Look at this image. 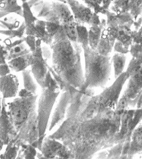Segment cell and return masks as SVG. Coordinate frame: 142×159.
<instances>
[{
    "mask_svg": "<svg viewBox=\"0 0 142 159\" xmlns=\"http://www.w3.org/2000/svg\"><path fill=\"white\" fill-rule=\"evenodd\" d=\"M81 46L78 42L70 40L61 25L50 45L53 69L64 82L75 88L82 86L84 82L80 59Z\"/></svg>",
    "mask_w": 142,
    "mask_h": 159,
    "instance_id": "6da1fadb",
    "label": "cell"
},
{
    "mask_svg": "<svg viewBox=\"0 0 142 159\" xmlns=\"http://www.w3.org/2000/svg\"><path fill=\"white\" fill-rule=\"evenodd\" d=\"M42 93L38 102L37 119L39 132V140L43 139L49 123V118L53 105L59 93V89L45 87L42 89ZM42 142V141H41Z\"/></svg>",
    "mask_w": 142,
    "mask_h": 159,
    "instance_id": "7a4b0ae2",
    "label": "cell"
},
{
    "mask_svg": "<svg viewBox=\"0 0 142 159\" xmlns=\"http://www.w3.org/2000/svg\"><path fill=\"white\" fill-rule=\"evenodd\" d=\"M35 95L27 98L20 97L7 104V111L15 127L19 128L27 120L31 111L35 108Z\"/></svg>",
    "mask_w": 142,
    "mask_h": 159,
    "instance_id": "3957f363",
    "label": "cell"
},
{
    "mask_svg": "<svg viewBox=\"0 0 142 159\" xmlns=\"http://www.w3.org/2000/svg\"><path fill=\"white\" fill-rule=\"evenodd\" d=\"M18 138L27 144L38 145L39 132L35 108L31 111L27 120L20 127Z\"/></svg>",
    "mask_w": 142,
    "mask_h": 159,
    "instance_id": "277c9868",
    "label": "cell"
},
{
    "mask_svg": "<svg viewBox=\"0 0 142 159\" xmlns=\"http://www.w3.org/2000/svg\"><path fill=\"white\" fill-rule=\"evenodd\" d=\"M32 54L33 57L30 63L31 72L36 81L42 89L45 87V80L49 71V66L47 64V61L42 57L41 44L37 46Z\"/></svg>",
    "mask_w": 142,
    "mask_h": 159,
    "instance_id": "5b68a950",
    "label": "cell"
},
{
    "mask_svg": "<svg viewBox=\"0 0 142 159\" xmlns=\"http://www.w3.org/2000/svg\"><path fill=\"white\" fill-rule=\"evenodd\" d=\"M76 24H91L94 13L91 9L78 0H66Z\"/></svg>",
    "mask_w": 142,
    "mask_h": 159,
    "instance_id": "8992f818",
    "label": "cell"
},
{
    "mask_svg": "<svg viewBox=\"0 0 142 159\" xmlns=\"http://www.w3.org/2000/svg\"><path fill=\"white\" fill-rule=\"evenodd\" d=\"M31 10L39 20L61 25L53 9L51 0H39L31 7Z\"/></svg>",
    "mask_w": 142,
    "mask_h": 159,
    "instance_id": "52a82bcc",
    "label": "cell"
},
{
    "mask_svg": "<svg viewBox=\"0 0 142 159\" xmlns=\"http://www.w3.org/2000/svg\"><path fill=\"white\" fill-rule=\"evenodd\" d=\"M25 43V37L16 39L15 40L7 38L5 41L4 48L7 52V60L10 61L20 56H24L31 52L28 45Z\"/></svg>",
    "mask_w": 142,
    "mask_h": 159,
    "instance_id": "ba28073f",
    "label": "cell"
},
{
    "mask_svg": "<svg viewBox=\"0 0 142 159\" xmlns=\"http://www.w3.org/2000/svg\"><path fill=\"white\" fill-rule=\"evenodd\" d=\"M14 127L3 102L2 112L0 115V140L3 142L4 144L9 143L11 137L15 133Z\"/></svg>",
    "mask_w": 142,
    "mask_h": 159,
    "instance_id": "9c48e42d",
    "label": "cell"
},
{
    "mask_svg": "<svg viewBox=\"0 0 142 159\" xmlns=\"http://www.w3.org/2000/svg\"><path fill=\"white\" fill-rule=\"evenodd\" d=\"M19 82L16 76L8 74L0 77V92L4 98L15 97L17 94Z\"/></svg>",
    "mask_w": 142,
    "mask_h": 159,
    "instance_id": "30bf717a",
    "label": "cell"
},
{
    "mask_svg": "<svg viewBox=\"0 0 142 159\" xmlns=\"http://www.w3.org/2000/svg\"><path fill=\"white\" fill-rule=\"evenodd\" d=\"M53 9L62 26L74 22L73 13L67 3L56 0H51Z\"/></svg>",
    "mask_w": 142,
    "mask_h": 159,
    "instance_id": "8fae6325",
    "label": "cell"
},
{
    "mask_svg": "<svg viewBox=\"0 0 142 159\" xmlns=\"http://www.w3.org/2000/svg\"><path fill=\"white\" fill-rule=\"evenodd\" d=\"M70 99V95L68 92L63 93L57 104L55 111L53 114L49 126V131H51L64 118L66 108Z\"/></svg>",
    "mask_w": 142,
    "mask_h": 159,
    "instance_id": "7c38bea8",
    "label": "cell"
},
{
    "mask_svg": "<svg viewBox=\"0 0 142 159\" xmlns=\"http://www.w3.org/2000/svg\"><path fill=\"white\" fill-rule=\"evenodd\" d=\"M63 147L61 143L56 142L54 139L46 138L42 142L40 150L45 158H53L58 155Z\"/></svg>",
    "mask_w": 142,
    "mask_h": 159,
    "instance_id": "4fadbf2b",
    "label": "cell"
},
{
    "mask_svg": "<svg viewBox=\"0 0 142 159\" xmlns=\"http://www.w3.org/2000/svg\"><path fill=\"white\" fill-rule=\"evenodd\" d=\"M16 14L24 17L22 5L18 3V0H4L0 4V19L10 14Z\"/></svg>",
    "mask_w": 142,
    "mask_h": 159,
    "instance_id": "5bb4252c",
    "label": "cell"
},
{
    "mask_svg": "<svg viewBox=\"0 0 142 159\" xmlns=\"http://www.w3.org/2000/svg\"><path fill=\"white\" fill-rule=\"evenodd\" d=\"M33 54L30 52L24 56H20L9 61L7 65L11 69L16 72L22 71L30 65Z\"/></svg>",
    "mask_w": 142,
    "mask_h": 159,
    "instance_id": "9a60e30c",
    "label": "cell"
},
{
    "mask_svg": "<svg viewBox=\"0 0 142 159\" xmlns=\"http://www.w3.org/2000/svg\"><path fill=\"white\" fill-rule=\"evenodd\" d=\"M31 70H24L22 71V75L24 80V86L25 89L28 90L33 94H35L37 90L38 86L37 84L35 82L33 78V74L32 75Z\"/></svg>",
    "mask_w": 142,
    "mask_h": 159,
    "instance_id": "2e32d148",
    "label": "cell"
},
{
    "mask_svg": "<svg viewBox=\"0 0 142 159\" xmlns=\"http://www.w3.org/2000/svg\"><path fill=\"white\" fill-rule=\"evenodd\" d=\"M22 23L14 16H7L0 19V30H12L17 29L21 26Z\"/></svg>",
    "mask_w": 142,
    "mask_h": 159,
    "instance_id": "e0dca14e",
    "label": "cell"
},
{
    "mask_svg": "<svg viewBox=\"0 0 142 159\" xmlns=\"http://www.w3.org/2000/svg\"><path fill=\"white\" fill-rule=\"evenodd\" d=\"M101 30L97 26H93L89 32V44L90 47L96 50L98 45L99 42Z\"/></svg>",
    "mask_w": 142,
    "mask_h": 159,
    "instance_id": "ac0fdd59",
    "label": "cell"
},
{
    "mask_svg": "<svg viewBox=\"0 0 142 159\" xmlns=\"http://www.w3.org/2000/svg\"><path fill=\"white\" fill-rule=\"evenodd\" d=\"M76 29L78 33V41L82 47L89 45V32L83 25L76 24Z\"/></svg>",
    "mask_w": 142,
    "mask_h": 159,
    "instance_id": "d6986e66",
    "label": "cell"
},
{
    "mask_svg": "<svg viewBox=\"0 0 142 159\" xmlns=\"http://www.w3.org/2000/svg\"><path fill=\"white\" fill-rule=\"evenodd\" d=\"M62 27L64 29L66 34L67 35V37L69 38L70 40L73 42H77L78 33H77L76 23V21L69 24L63 25Z\"/></svg>",
    "mask_w": 142,
    "mask_h": 159,
    "instance_id": "ffe728a7",
    "label": "cell"
},
{
    "mask_svg": "<svg viewBox=\"0 0 142 159\" xmlns=\"http://www.w3.org/2000/svg\"><path fill=\"white\" fill-rule=\"evenodd\" d=\"M114 63L116 74H119L123 69L125 64V56L121 54H116L114 56Z\"/></svg>",
    "mask_w": 142,
    "mask_h": 159,
    "instance_id": "44dd1931",
    "label": "cell"
},
{
    "mask_svg": "<svg viewBox=\"0 0 142 159\" xmlns=\"http://www.w3.org/2000/svg\"><path fill=\"white\" fill-rule=\"evenodd\" d=\"M17 155V148L14 144L11 142L7 145L4 154L1 156V158L3 159H15Z\"/></svg>",
    "mask_w": 142,
    "mask_h": 159,
    "instance_id": "7402d4cb",
    "label": "cell"
},
{
    "mask_svg": "<svg viewBox=\"0 0 142 159\" xmlns=\"http://www.w3.org/2000/svg\"><path fill=\"white\" fill-rule=\"evenodd\" d=\"M22 154L21 159H34L37 152L34 146L31 144H26L22 147Z\"/></svg>",
    "mask_w": 142,
    "mask_h": 159,
    "instance_id": "603a6c76",
    "label": "cell"
},
{
    "mask_svg": "<svg viewBox=\"0 0 142 159\" xmlns=\"http://www.w3.org/2000/svg\"><path fill=\"white\" fill-rule=\"evenodd\" d=\"M25 41L30 48L31 52H34L38 45L41 44V40L33 35H27L25 37Z\"/></svg>",
    "mask_w": 142,
    "mask_h": 159,
    "instance_id": "cb8c5ba5",
    "label": "cell"
},
{
    "mask_svg": "<svg viewBox=\"0 0 142 159\" xmlns=\"http://www.w3.org/2000/svg\"><path fill=\"white\" fill-rule=\"evenodd\" d=\"M48 45L45 43V45H42L41 46L42 57L46 61L50 58L51 55H52V52L50 51L51 48H49Z\"/></svg>",
    "mask_w": 142,
    "mask_h": 159,
    "instance_id": "d4e9b609",
    "label": "cell"
},
{
    "mask_svg": "<svg viewBox=\"0 0 142 159\" xmlns=\"http://www.w3.org/2000/svg\"><path fill=\"white\" fill-rule=\"evenodd\" d=\"M7 57V52L6 51L4 46L0 43V65L6 63Z\"/></svg>",
    "mask_w": 142,
    "mask_h": 159,
    "instance_id": "484cf974",
    "label": "cell"
},
{
    "mask_svg": "<svg viewBox=\"0 0 142 159\" xmlns=\"http://www.w3.org/2000/svg\"><path fill=\"white\" fill-rule=\"evenodd\" d=\"M10 73V67L7 63L0 65V77Z\"/></svg>",
    "mask_w": 142,
    "mask_h": 159,
    "instance_id": "4316f807",
    "label": "cell"
},
{
    "mask_svg": "<svg viewBox=\"0 0 142 159\" xmlns=\"http://www.w3.org/2000/svg\"><path fill=\"white\" fill-rule=\"evenodd\" d=\"M19 1H21V2H22V4L24 3V2H26V3L28 4V5L29 6V7L31 8V7H32L35 3H36L37 2H38V1H39V0H19ZM56 1H61V2H63L66 3V0H56Z\"/></svg>",
    "mask_w": 142,
    "mask_h": 159,
    "instance_id": "83f0119b",
    "label": "cell"
},
{
    "mask_svg": "<svg viewBox=\"0 0 142 159\" xmlns=\"http://www.w3.org/2000/svg\"><path fill=\"white\" fill-rule=\"evenodd\" d=\"M2 104H1V97H0V115H1V112H2Z\"/></svg>",
    "mask_w": 142,
    "mask_h": 159,
    "instance_id": "f1b7e54d",
    "label": "cell"
},
{
    "mask_svg": "<svg viewBox=\"0 0 142 159\" xmlns=\"http://www.w3.org/2000/svg\"><path fill=\"white\" fill-rule=\"evenodd\" d=\"M4 0H0V4H1V2L3 1Z\"/></svg>",
    "mask_w": 142,
    "mask_h": 159,
    "instance_id": "f546056e",
    "label": "cell"
},
{
    "mask_svg": "<svg viewBox=\"0 0 142 159\" xmlns=\"http://www.w3.org/2000/svg\"><path fill=\"white\" fill-rule=\"evenodd\" d=\"M1 149L0 148V150H1Z\"/></svg>",
    "mask_w": 142,
    "mask_h": 159,
    "instance_id": "4dcf8cb0",
    "label": "cell"
}]
</instances>
